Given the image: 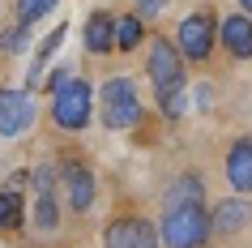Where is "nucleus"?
Returning a JSON list of instances; mask_svg holds the SVG:
<instances>
[{
	"label": "nucleus",
	"instance_id": "f257e3e1",
	"mask_svg": "<svg viewBox=\"0 0 252 248\" xmlns=\"http://www.w3.org/2000/svg\"><path fill=\"white\" fill-rule=\"evenodd\" d=\"M98 116H103L107 129H137L141 116H146V107H141V94H137L133 77H107L103 90H98Z\"/></svg>",
	"mask_w": 252,
	"mask_h": 248
},
{
	"label": "nucleus",
	"instance_id": "f03ea898",
	"mask_svg": "<svg viewBox=\"0 0 252 248\" xmlns=\"http://www.w3.org/2000/svg\"><path fill=\"white\" fill-rule=\"evenodd\" d=\"M162 248H205L210 244V210L205 206H184V210H162L158 218Z\"/></svg>",
	"mask_w": 252,
	"mask_h": 248
},
{
	"label": "nucleus",
	"instance_id": "7ed1b4c3",
	"mask_svg": "<svg viewBox=\"0 0 252 248\" xmlns=\"http://www.w3.org/2000/svg\"><path fill=\"white\" fill-rule=\"evenodd\" d=\"M146 77L150 86H154V99H162V94H175V90H188V77H184V56H180V47H175L171 39H154L146 52Z\"/></svg>",
	"mask_w": 252,
	"mask_h": 248
},
{
	"label": "nucleus",
	"instance_id": "20e7f679",
	"mask_svg": "<svg viewBox=\"0 0 252 248\" xmlns=\"http://www.w3.org/2000/svg\"><path fill=\"white\" fill-rule=\"evenodd\" d=\"M30 188H34V214H30V227L39 235H56L60 227V176H56L52 163H39L30 171Z\"/></svg>",
	"mask_w": 252,
	"mask_h": 248
},
{
	"label": "nucleus",
	"instance_id": "39448f33",
	"mask_svg": "<svg viewBox=\"0 0 252 248\" xmlns=\"http://www.w3.org/2000/svg\"><path fill=\"white\" fill-rule=\"evenodd\" d=\"M90 111H94V90H90V81H86V77H73L64 90L52 94V120H56V129L81 133L86 124H90Z\"/></svg>",
	"mask_w": 252,
	"mask_h": 248
},
{
	"label": "nucleus",
	"instance_id": "423d86ee",
	"mask_svg": "<svg viewBox=\"0 0 252 248\" xmlns=\"http://www.w3.org/2000/svg\"><path fill=\"white\" fill-rule=\"evenodd\" d=\"M214 39H218V22H214L210 9H192V13L180 22V30H175V47H180V56L192 60V65H205V60H210Z\"/></svg>",
	"mask_w": 252,
	"mask_h": 248
},
{
	"label": "nucleus",
	"instance_id": "0eeeda50",
	"mask_svg": "<svg viewBox=\"0 0 252 248\" xmlns=\"http://www.w3.org/2000/svg\"><path fill=\"white\" fill-rule=\"evenodd\" d=\"M158 227L146 214H116L103 227V248H158Z\"/></svg>",
	"mask_w": 252,
	"mask_h": 248
},
{
	"label": "nucleus",
	"instance_id": "6e6552de",
	"mask_svg": "<svg viewBox=\"0 0 252 248\" xmlns=\"http://www.w3.org/2000/svg\"><path fill=\"white\" fill-rule=\"evenodd\" d=\"M60 188H64V201L73 214H90L94 197H98V180H94V171L81 158H64L60 163Z\"/></svg>",
	"mask_w": 252,
	"mask_h": 248
},
{
	"label": "nucleus",
	"instance_id": "1a4fd4ad",
	"mask_svg": "<svg viewBox=\"0 0 252 248\" xmlns=\"http://www.w3.org/2000/svg\"><path fill=\"white\" fill-rule=\"evenodd\" d=\"M34 124V99L26 90H0V137H22Z\"/></svg>",
	"mask_w": 252,
	"mask_h": 248
},
{
	"label": "nucleus",
	"instance_id": "9d476101",
	"mask_svg": "<svg viewBox=\"0 0 252 248\" xmlns=\"http://www.w3.org/2000/svg\"><path fill=\"white\" fill-rule=\"evenodd\" d=\"M218 39H222L231 60H252V17L248 13H226L218 22Z\"/></svg>",
	"mask_w": 252,
	"mask_h": 248
},
{
	"label": "nucleus",
	"instance_id": "9b49d317",
	"mask_svg": "<svg viewBox=\"0 0 252 248\" xmlns=\"http://www.w3.org/2000/svg\"><path fill=\"white\" fill-rule=\"evenodd\" d=\"M252 222V206H248V197H226V201H218V206L210 210V227L214 235H239L244 227Z\"/></svg>",
	"mask_w": 252,
	"mask_h": 248
},
{
	"label": "nucleus",
	"instance_id": "f8f14e48",
	"mask_svg": "<svg viewBox=\"0 0 252 248\" xmlns=\"http://www.w3.org/2000/svg\"><path fill=\"white\" fill-rule=\"evenodd\" d=\"M226 184L239 197L252 193V137H235L226 145Z\"/></svg>",
	"mask_w": 252,
	"mask_h": 248
},
{
	"label": "nucleus",
	"instance_id": "ddd939ff",
	"mask_svg": "<svg viewBox=\"0 0 252 248\" xmlns=\"http://www.w3.org/2000/svg\"><path fill=\"white\" fill-rule=\"evenodd\" d=\"M116 13H107V9H94L90 17H86V52L90 56H111L116 52Z\"/></svg>",
	"mask_w": 252,
	"mask_h": 248
},
{
	"label": "nucleus",
	"instance_id": "4468645a",
	"mask_svg": "<svg viewBox=\"0 0 252 248\" xmlns=\"http://www.w3.org/2000/svg\"><path fill=\"white\" fill-rule=\"evenodd\" d=\"M184 206H205V180L201 176H175L162 188V210H184Z\"/></svg>",
	"mask_w": 252,
	"mask_h": 248
},
{
	"label": "nucleus",
	"instance_id": "2eb2a0df",
	"mask_svg": "<svg viewBox=\"0 0 252 248\" xmlns=\"http://www.w3.org/2000/svg\"><path fill=\"white\" fill-rule=\"evenodd\" d=\"M60 4V0H13V13H17V26L26 30V26H34L39 17H47Z\"/></svg>",
	"mask_w": 252,
	"mask_h": 248
},
{
	"label": "nucleus",
	"instance_id": "dca6fc26",
	"mask_svg": "<svg viewBox=\"0 0 252 248\" xmlns=\"http://www.w3.org/2000/svg\"><path fill=\"white\" fill-rule=\"evenodd\" d=\"M9 227H22V193L0 188V231H9Z\"/></svg>",
	"mask_w": 252,
	"mask_h": 248
},
{
	"label": "nucleus",
	"instance_id": "f3484780",
	"mask_svg": "<svg viewBox=\"0 0 252 248\" xmlns=\"http://www.w3.org/2000/svg\"><path fill=\"white\" fill-rule=\"evenodd\" d=\"M137 43H141V17H120V26H116V47H120V52H133Z\"/></svg>",
	"mask_w": 252,
	"mask_h": 248
},
{
	"label": "nucleus",
	"instance_id": "a211bd4d",
	"mask_svg": "<svg viewBox=\"0 0 252 248\" xmlns=\"http://www.w3.org/2000/svg\"><path fill=\"white\" fill-rule=\"evenodd\" d=\"M60 39H64V26H56V35H47V39H43V47L34 52V73H39V69L47 65V60H52V52L60 47Z\"/></svg>",
	"mask_w": 252,
	"mask_h": 248
},
{
	"label": "nucleus",
	"instance_id": "6ab92c4d",
	"mask_svg": "<svg viewBox=\"0 0 252 248\" xmlns=\"http://www.w3.org/2000/svg\"><path fill=\"white\" fill-rule=\"evenodd\" d=\"M137 9H141V17H154L167 9V0H137Z\"/></svg>",
	"mask_w": 252,
	"mask_h": 248
},
{
	"label": "nucleus",
	"instance_id": "aec40b11",
	"mask_svg": "<svg viewBox=\"0 0 252 248\" xmlns=\"http://www.w3.org/2000/svg\"><path fill=\"white\" fill-rule=\"evenodd\" d=\"M239 9H244V13H248V17H252V0H239Z\"/></svg>",
	"mask_w": 252,
	"mask_h": 248
}]
</instances>
